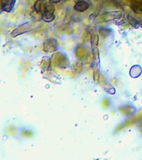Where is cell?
Here are the masks:
<instances>
[{
    "instance_id": "obj_1",
    "label": "cell",
    "mask_w": 142,
    "mask_h": 160,
    "mask_svg": "<svg viewBox=\"0 0 142 160\" xmlns=\"http://www.w3.org/2000/svg\"><path fill=\"white\" fill-rule=\"evenodd\" d=\"M30 29H31V28L29 27V23L27 22V23H24V24L20 25L19 27L16 28L13 31L12 33H11V36L13 38L17 37L18 35L29 32V31H30Z\"/></svg>"
},
{
    "instance_id": "obj_2",
    "label": "cell",
    "mask_w": 142,
    "mask_h": 160,
    "mask_svg": "<svg viewBox=\"0 0 142 160\" xmlns=\"http://www.w3.org/2000/svg\"><path fill=\"white\" fill-rule=\"evenodd\" d=\"M44 46H45V52H54L57 49L58 42L56 39L50 38V39H47L45 41Z\"/></svg>"
},
{
    "instance_id": "obj_3",
    "label": "cell",
    "mask_w": 142,
    "mask_h": 160,
    "mask_svg": "<svg viewBox=\"0 0 142 160\" xmlns=\"http://www.w3.org/2000/svg\"><path fill=\"white\" fill-rule=\"evenodd\" d=\"M17 0H1V8L3 11L10 12L14 7L15 2Z\"/></svg>"
},
{
    "instance_id": "obj_4",
    "label": "cell",
    "mask_w": 142,
    "mask_h": 160,
    "mask_svg": "<svg viewBox=\"0 0 142 160\" xmlns=\"http://www.w3.org/2000/svg\"><path fill=\"white\" fill-rule=\"evenodd\" d=\"M90 7V4L88 3L87 2L85 1H79L75 4V7H74V9L77 12H85Z\"/></svg>"
},
{
    "instance_id": "obj_5",
    "label": "cell",
    "mask_w": 142,
    "mask_h": 160,
    "mask_svg": "<svg viewBox=\"0 0 142 160\" xmlns=\"http://www.w3.org/2000/svg\"><path fill=\"white\" fill-rule=\"evenodd\" d=\"M45 3H46L45 0H37L34 4V9L35 12L41 13V14L43 12H45Z\"/></svg>"
},
{
    "instance_id": "obj_6",
    "label": "cell",
    "mask_w": 142,
    "mask_h": 160,
    "mask_svg": "<svg viewBox=\"0 0 142 160\" xmlns=\"http://www.w3.org/2000/svg\"><path fill=\"white\" fill-rule=\"evenodd\" d=\"M141 73H142V68L140 65H134L133 67H131V68H130V77L134 78L140 77Z\"/></svg>"
},
{
    "instance_id": "obj_7",
    "label": "cell",
    "mask_w": 142,
    "mask_h": 160,
    "mask_svg": "<svg viewBox=\"0 0 142 160\" xmlns=\"http://www.w3.org/2000/svg\"><path fill=\"white\" fill-rule=\"evenodd\" d=\"M43 20H45V22H50L55 18V15L54 12H43L41 14Z\"/></svg>"
},
{
    "instance_id": "obj_8",
    "label": "cell",
    "mask_w": 142,
    "mask_h": 160,
    "mask_svg": "<svg viewBox=\"0 0 142 160\" xmlns=\"http://www.w3.org/2000/svg\"><path fill=\"white\" fill-rule=\"evenodd\" d=\"M100 32L104 36V37H106L108 35H110V30L108 29V28H101L100 29Z\"/></svg>"
},
{
    "instance_id": "obj_9",
    "label": "cell",
    "mask_w": 142,
    "mask_h": 160,
    "mask_svg": "<svg viewBox=\"0 0 142 160\" xmlns=\"http://www.w3.org/2000/svg\"><path fill=\"white\" fill-rule=\"evenodd\" d=\"M129 19H130V20H129V22H130V23H131V25H132V26L137 28L138 22H137V21H136V20L134 19V18H131V17H129Z\"/></svg>"
},
{
    "instance_id": "obj_10",
    "label": "cell",
    "mask_w": 142,
    "mask_h": 160,
    "mask_svg": "<svg viewBox=\"0 0 142 160\" xmlns=\"http://www.w3.org/2000/svg\"><path fill=\"white\" fill-rule=\"evenodd\" d=\"M60 1V0H50V2H53V3H58Z\"/></svg>"
},
{
    "instance_id": "obj_11",
    "label": "cell",
    "mask_w": 142,
    "mask_h": 160,
    "mask_svg": "<svg viewBox=\"0 0 142 160\" xmlns=\"http://www.w3.org/2000/svg\"><path fill=\"white\" fill-rule=\"evenodd\" d=\"M64 1H67V0H64Z\"/></svg>"
}]
</instances>
